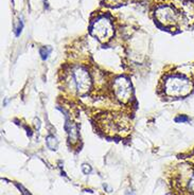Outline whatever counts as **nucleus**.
I'll list each match as a JSON object with an SVG mask.
<instances>
[{"instance_id":"f257e3e1","label":"nucleus","mask_w":194,"mask_h":195,"mask_svg":"<svg viewBox=\"0 0 194 195\" xmlns=\"http://www.w3.org/2000/svg\"><path fill=\"white\" fill-rule=\"evenodd\" d=\"M180 71L170 74L163 81V90L168 96L171 98H184L193 90L194 84L191 80L186 76L185 72Z\"/></svg>"},{"instance_id":"f03ea898","label":"nucleus","mask_w":194,"mask_h":195,"mask_svg":"<svg viewBox=\"0 0 194 195\" xmlns=\"http://www.w3.org/2000/svg\"><path fill=\"white\" fill-rule=\"evenodd\" d=\"M74 85L80 94H85L90 89L91 79L88 71L83 67H77L73 70Z\"/></svg>"},{"instance_id":"7ed1b4c3","label":"nucleus","mask_w":194,"mask_h":195,"mask_svg":"<svg viewBox=\"0 0 194 195\" xmlns=\"http://www.w3.org/2000/svg\"><path fill=\"white\" fill-rule=\"evenodd\" d=\"M114 92L119 101L126 103L132 96V85L130 82L125 78H119L114 83Z\"/></svg>"},{"instance_id":"20e7f679","label":"nucleus","mask_w":194,"mask_h":195,"mask_svg":"<svg viewBox=\"0 0 194 195\" xmlns=\"http://www.w3.org/2000/svg\"><path fill=\"white\" fill-rule=\"evenodd\" d=\"M91 33L98 37L100 41H104L106 39H108L112 34V27L110 21L107 20L105 17L100 18L98 21L94 23L92 29H91Z\"/></svg>"},{"instance_id":"39448f33","label":"nucleus","mask_w":194,"mask_h":195,"mask_svg":"<svg viewBox=\"0 0 194 195\" xmlns=\"http://www.w3.org/2000/svg\"><path fill=\"white\" fill-rule=\"evenodd\" d=\"M65 129L68 134V139L72 144L79 141V128L77 124L73 123L69 119V116L66 115V123H65Z\"/></svg>"},{"instance_id":"423d86ee","label":"nucleus","mask_w":194,"mask_h":195,"mask_svg":"<svg viewBox=\"0 0 194 195\" xmlns=\"http://www.w3.org/2000/svg\"><path fill=\"white\" fill-rule=\"evenodd\" d=\"M46 143H47V146L51 151H56L57 150V146H59V141L54 136L52 135H49L46 139Z\"/></svg>"},{"instance_id":"0eeeda50","label":"nucleus","mask_w":194,"mask_h":195,"mask_svg":"<svg viewBox=\"0 0 194 195\" xmlns=\"http://www.w3.org/2000/svg\"><path fill=\"white\" fill-rule=\"evenodd\" d=\"M51 51H52V48L49 46L47 47H43V48H40V50H39V54H40L41 58L44 59V61H46L48 58V56H49V54L51 53Z\"/></svg>"},{"instance_id":"6e6552de","label":"nucleus","mask_w":194,"mask_h":195,"mask_svg":"<svg viewBox=\"0 0 194 195\" xmlns=\"http://www.w3.org/2000/svg\"><path fill=\"white\" fill-rule=\"evenodd\" d=\"M189 117L188 116H185V115H179V116H177L175 118V122L176 123H186L189 121Z\"/></svg>"},{"instance_id":"1a4fd4ad","label":"nucleus","mask_w":194,"mask_h":195,"mask_svg":"<svg viewBox=\"0 0 194 195\" xmlns=\"http://www.w3.org/2000/svg\"><path fill=\"white\" fill-rule=\"evenodd\" d=\"M91 171H92V169H91V166H89V164H87V163H83V164H82V172L84 173V174H85V175L90 174Z\"/></svg>"},{"instance_id":"9d476101","label":"nucleus","mask_w":194,"mask_h":195,"mask_svg":"<svg viewBox=\"0 0 194 195\" xmlns=\"http://www.w3.org/2000/svg\"><path fill=\"white\" fill-rule=\"evenodd\" d=\"M22 28H24V22H22V20H19L18 27L16 28V31H15V34H16V36H19V35H20L21 31H22Z\"/></svg>"},{"instance_id":"9b49d317","label":"nucleus","mask_w":194,"mask_h":195,"mask_svg":"<svg viewBox=\"0 0 194 195\" xmlns=\"http://www.w3.org/2000/svg\"><path fill=\"white\" fill-rule=\"evenodd\" d=\"M189 190H190L191 192L194 193V175L192 176V178L190 179V181H189Z\"/></svg>"},{"instance_id":"f8f14e48","label":"nucleus","mask_w":194,"mask_h":195,"mask_svg":"<svg viewBox=\"0 0 194 195\" xmlns=\"http://www.w3.org/2000/svg\"><path fill=\"white\" fill-rule=\"evenodd\" d=\"M18 188H19V189L21 190V192H22V195H31L29 192H28V191H27L26 189H24V188L22 186H19V185H18Z\"/></svg>"}]
</instances>
